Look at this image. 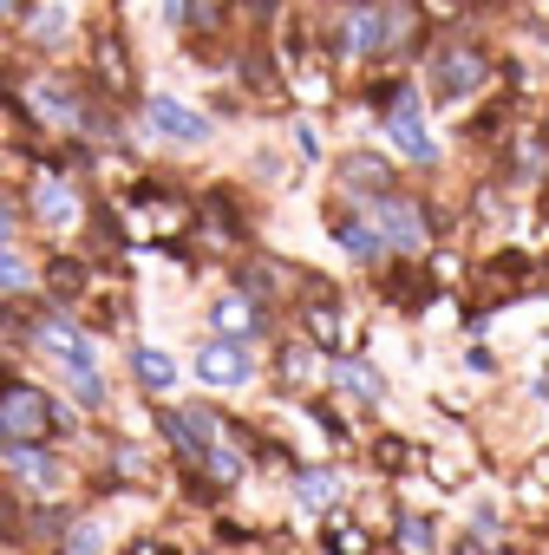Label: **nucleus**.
I'll return each instance as SVG.
<instances>
[{"mask_svg": "<svg viewBox=\"0 0 549 555\" xmlns=\"http://www.w3.org/2000/svg\"><path fill=\"white\" fill-rule=\"evenodd\" d=\"M484 79H490V66H484V53H477V47H445V53L432 60V86H438V99H445V105L471 99Z\"/></svg>", "mask_w": 549, "mask_h": 555, "instance_id": "nucleus-2", "label": "nucleus"}, {"mask_svg": "<svg viewBox=\"0 0 549 555\" xmlns=\"http://www.w3.org/2000/svg\"><path fill=\"white\" fill-rule=\"evenodd\" d=\"M334 548H347V555H360V548H367V535H360V529H334Z\"/></svg>", "mask_w": 549, "mask_h": 555, "instance_id": "nucleus-22", "label": "nucleus"}, {"mask_svg": "<svg viewBox=\"0 0 549 555\" xmlns=\"http://www.w3.org/2000/svg\"><path fill=\"white\" fill-rule=\"evenodd\" d=\"M47 399L34 386H8V405H0V425H8V438H40L47 431Z\"/></svg>", "mask_w": 549, "mask_h": 555, "instance_id": "nucleus-5", "label": "nucleus"}, {"mask_svg": "<svg viewBox=\"0 0 549 555\" xmlns=\"http://www.w3.org/2000/svg\"><path fill=\"white\" fill-rule=\"evenodd\" d=\"M144 118H151V131H157L164 144H203V138H209V118L190 112L183 99H164V92L144 105Z\"/></svg>", "mask_w": 549, "mask_h": 555, "instance_id": "nucleus-3", "label": "nucleus"}, {"mask_svg": "<svg viewBox=\"0 0 549 555\" xmlns=\"http://www.w3.org/2000/svg\"><path fill=\"white\" fill-rule=\"evenodd\" d=\"M399 535H406V548H412V555H425V548H432V522H425V516H399Z\"/></svg>", "mask_w": 549, "mask_h": 555, "instance_id": "nucleus-20", "label": "nucleus"}, {"mask_svg": "<svg viewBox=\"0 0 549 555\" xmlns=\"http://www.w3.org/2000/svg\"><path fill=\"white\" fill-rule=\"evenodd\" d=\"M164 14H170V21L183 27V14H190V0H164Z\"/></svg>", "mask_w": 549, "mask_h": 555, "instance_id": "nucleus-23", "label": "nucleus"}, {"mask_svg": "<svg viewBox=\"0 0 549 555\" xmlns=\"http://www.w3.org/2000/svg\"><path fill=\"white\" fill-rule=\"evenodd\" d=\"M34 340H40L53 360H66L73 373H79V366H92V347H86V334H73L66 321H40V327H34Z\"/></svg>", "mask_w": 549, "mask_h": 555, "instance_id": "nucleus-9", "label": "nucleus"}, {"mask_svg": "<svg viewBox=\"0 0 549 555\" xmlns=\"http://www.w3.org/2000/svg\"><path fill=\"white\" fill-rule=\"evenodd\" d=\"M34 216H40V222H53V229H66V222L79 216V196H73L60 177H47V183L34 190Z\"/></svg>", "mask_w": 549, "mask_h": 555, "instance_id": "nucleus-12", "label": "nucleus"}, {"mask_svg": "<svg viewBox=\"0 0 549 555\" xmlns=\"http://www.w3.org/2000/svg\"><path fill=\"white\" fill-rule=\"evenodd\" d=\"M341 183H347L354 196H386V190H393V170H386L380 157H367V151H354V157L341 164Z\"/></svg>", "mask_w": 549, "mask_h": 555, "instance_id": "nucleus-10", "label": "nucleus"}, {"mask_svg": "<svg viewBox=\"0 0 549 555\" xmlns=\"http://www.w3.org/2000/svg\"><path fill=\"white\" fill-rule=\"evenodd\" d=\"M8 457H14V470H21L27 483H40V490H53V483H60V464H53L47 451H34V444H14Z\"/></svg>", "mask_w": 549, "mask_h": 555, "instance_id": "nucleus-16", "label": "nucleus"}, {"mask_svg": "<svg viewBox=\"0 0 549 555\" xmlns=\"http://www.w3.org/2000/svg\"><path fill=\"white\" fill-rule=\"evenodd\" d=\"M373 203H380V235H386V242H399V248H419V242H425V216H419L406 196L386 190V196H373Z\"/></svg>", "mask_w": 549, "mask_h": 555, "instance_id": "nucleus-7", "label": "nucleus"}, {"mask_svg": "<svg viewBox=\"0 0 549 555\" xmlns=\"http://www.w3.org/2000/svg\"><path fill=\"white\" fill-rule=\"evenodd\" d=\"M0 288H34V268H27L8 242H0Z\"/></svg>", "mask_w": 549, "mask_h": 555, "instance_id": "nucleus-19", "label": "nucleus"}, {"mask_svg": "<svg viewBox=\"0 0 549 555\" xmlns=\"http://www.w3.org/2000/svg\"><path fill=\"white\" fill-rule=\"evenodd\" d=\"M196 373L209 379V386H248V353H242V340H209L203 353H196Z\"/></svg>", "mask_w": 549, "mask_h": 555, "instance_id": "nucleus-4", "label": "nucleus"}, {"mask_svg": "<svg viewBox=\"0 0 549 555\" xmlns=\"http://www.w3.org/2000/svg\"><path fill=\"white\" fill-rule=\"evenodd\" d=\"M92 73H99L105 92H125L131 86V60H125V40L118 34H99L92 40Z\"/></svg>", "mask_w": 549, "mask_h": 555, "instance_id": "nucleus-8", "label": "nucleus"}, {"mask_svg": "<svg viewBox=\"0 0 549 555\" xmlns=\"http://www.w3.org/2000/svg\"><path fill=\"white\" fill-rule=\"evenodd\" d=\"M386 138H393V151H399V157H412V164H432V157H438L432 131L419 125V92H412V86L386 92Z\"/></svg>", "mask_w": 549, "mask_h": 555, "instance_id": "nucleus-1", "label": "nucleus"}, {"mask_svg": "<svg viewBox=\"0 0 549 555\" xmlns=\"http://www.w3.org/2000/svg\"><path fill=\"white\" fill-rule=\"evenodd\" d=\"M8 235H14V216H8V209H0V242H8Z\"/></svg>", "mask_w": 549, "mask_h": 555, "instance_id": "nucleus-24", "label": "nucleus"}, {"mask_svg": "<svg viewBox=\"0 0 549 555\" xmlns=\"http://www.w3.org/2000/svg\"><path fill=\"white\" fill-rule=\"evenodd\" d=\"M27 34H34L40 47H66V34H73V8H60V0H40V8L27 14Z\"/></svg>", "mask_w": 549, "mask_h": 555, "instance_id": "nucleus-13", "label": "nucleus"}, {"mask_svg": "<svg viewBox=\"0 0 549 555\" xmlns=\"http://www.w3.org/2000/svg\"><path fill=\"white\" fill-rule=\"evenodd\" d=\"M334 242H341V248H347V255H354V261H373V255H380V242H386V235H380V229H373V222H341V229H334Z\"/></svg>", "mask_w": 549, "mask_h": 555, "instance_id": "nucleus-17", "label": "nucleus"}, {"mask_svg": "<svg viewBox=\"0 0 549 555\" xmlns=\"http://www.w3.org/2000/svg\"><path fill=\"white\" fill-rule=\"evenodd\" d=\"M92 548H99V529H92V522H86V529H73V555H92Z\"/></svg>", "mask_w": 549, "mask_h": 555, "instance_id": "nucleus-21", "label": "nucleus"}, {"mask_svg": "<svg viewBox=\"0 0 549 555\" xmlns=\"http://www.w3.org/2000/svg\"><path fill=\"white\" fill-rule=\"evenodd\" d=\"M386 14L380 8H367V0H360V8L347 14V34H341V53H354V60H373V53H386Z\"/></svg>", "mask_w": 549, "mask_h": 555, "instance_id": "nucleus-6", "label": "nucleus"}, {"mask_svg": "<svg viewBox=\"0 0 549 555\" xmlns=\"http://www.w3.org/2000/svg\"><path fill=\"white\" fill-rule=\"evenodd\" d=\"M334 379H341V392H354L360 405H380V392H386V386H380V373H373V366H360V360H341V366H334Z\"/></svg>", "mask_w": 549, "mask_h": 555, "instance_id": "nucleus-15", "label": "nucleus"}, {"mask_svg": "<svg viewBox=\"0 0 549 555\" xmlns=\"http://www.w3.org/2000/svg\"><path fill=\"white\" fill-rule=\"evenodd\" d=\"M334 490H341V477H334V470H302V477H295V496H302L308 509H328V503H334Z\"/></svg>", "mask_w": 549, "mask_h": 555, "instance_id": "nucleus-18", "label": "nucleus"}, {"mask_svg": "<svg viewBox=\"0 0 549 555\" xmlns=\"http://www.w3.org/2000/svg\"><path fill=\"white\" fill-rule=\"evenodd\" d=\"M8 8H14V0H0V14H8Z\"/></svg>", "mask_w": 549, "mask_h": 555, "instance_id": "nucleus-25", "label": "nucleus"}, {"mask_svg": "<svg viewBox=\"0 0 549 555\" xmlns=\"http://www.w3.org/2000/svg\"><path fill=\"white\" fill-rule=\"evenodd\" d=\"M216 327H222L229 340H248V334L261 327V314H255L248 295H222V301H216Z\"/></svg>", "mask_w": 549, "mask_h": 555, "instance_id": "nucleus-14", "label": "nucleus"}, {"mask_svg": "<svg viewBox=\"0 0 549 555\" xmlns=\"http://www.w3.org/2000/svg\"><path fill=\"white\" fill-rule=\"evenodd\" d=\"M131 379H138L144 392H170V386H177V360L157 353V347H131Z\"/></svg>", "mask_w": 549, "mask_h": 555, "instance_id": "nucleus-11", "label": "nucleus"}, {"mask_svg": "<svg viewBox=\"0 0 549 555\" xmlns=\"http://www.w3.org/2000/svg\"><path fill=\"white\" fill-rule=\"evenodd\" d=\"M0 438H8V425H0Z\"/></svg>", "mask_w": 549, "mask_h": 555, "instance_id": "nucleus-26", "label": "nucleus"}]
</instances>
